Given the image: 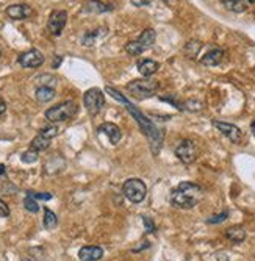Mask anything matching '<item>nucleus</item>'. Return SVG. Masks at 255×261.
Instances as JSON below:
<instances>
[{"label": "nucleus", "instance_id": "obj_1", "mask_svg": "<svg viewBox=\"0 0 255 261\" xmlns=\"http://www.w3.org/2000/svg\"><path fill=\"white\" fill-rule=\"evenodd\" d=\"M105 91H107V94H110V96H111L114 100H118V102H121V104L126 105L127 111L132 114L133 118L136 119L138 124H140V127H141V130H143V133L149 138L152 152H154V154H158L160 147H162V142H163V136H164L162 130H158L140 110H138L136 106H133L132 104H130V100H127L126 97H124L119 91H116L114 88H111V86H107Z\"/></svg>", "mask_w": 255, "mask_h": 261}, {"label": "nucleus", "instance_id": "obj_2", "mask_svg": "<svg viewBox=\"0 0 255 261\" xmlns=\"http://www.w3.org/2000/svg\"><path fill=\"white\" fill-rule=\"evenodd\" d=\"M203 197V191L199 185L193 182H182L171 192V205L179 209H191Z\"/></svg>", "mask_w": 255, "mask_h": 261}, {"label": "nucleus", "instance_id": "obj_3", "mask_svg": "<svg viewBox=\"0 0 255 261\" xmlns=\"http://www.w3.org/2000/svg\"><path fill=\"white\" fill-rule=\"evenodd\" d=\"M78 111V105L74 100H66V102H61L52 108L46 110V119L50 124H58V122H66L72 119Z\"/></svg>", "mask_w": 255, "mask_h": 261}, {"label": "nucleus", "instance_id": "obj_4", "mask_svg": "<svg viewBox=\"0 0 255 261\" xmlns=\"http://www.w3.org/2000/svg\"><path fill=\"white\" fill-rule=\"evenodd\" d=\"M160 88V83L157 80H152V78H138V80H132L128 85H127V91L132 94L133 97L144 100V99H150L155 96V92Z\"/></svg>", "mask_w": 255, "mask_h": 261}, {"label": "nucleus", "instance_id": "obj_5", "mask_svg": "<svg viewBox=\"0 0 255 261\" xmlns=\"http://www.w3.org/2000/svg\"><path fill=\"white\" fill-rule=\"evenodd\" d=\"M157 39V33L154 28H144L143 33L138 36L135 41H130L126 44V50L130 55H141L143 52H146L147 49H150L154 46V42Z\"/></svg>", "mask_w": 255, "mask_h": 261}, {"label": "nucleus", "instance_id": "obj_6", "mask_svg": "<svg viewBox=\"0 0 255 261\" xmlns=\"http://www.w3.org/2000/svg\"><path fill=\"white\" fill-rule=\"evenodd\" d=\"M122 192L132 204H141L147 194V186L141 178H128L124 182Z\"/></svg>", "mask_w": 255, "mask_h": 261}, {"label": "nucleus", "instance_id": "obj_7", "mask_svg": "<svg viewBox=\"0 0 255 261\" xmlns=\"http://www.w3.org/2000/svg\"><path fill=\"white\" fill-rule=\"evenodd\" d=\"M83 104L86 111H88L91 116H96L100 113V110L105 105V96L99 88H91L85 92L83 96Z\"/></svg>", "mask_w": 255, "mask_h": 261}, {"label": "nucleus", "instance_id": "obj_8", "mask_svg": "<svg viewBox=\"0 0 255 261\" xmlns=\"http://www.w3.org/2000/svg\"><path fill=\"white\" fill-rule=\"evenodd\" d=\"M176 157L180 159L182 163L191 164L198 158V146L193 139H183L179 142V146L176 147Z\"/></svg>", "mask_w": 255, "mask_h": 261}, {"label": "nucleus", "instance_id": "obj_9", "mask_svg": "<svg viewBox=\"0 0 255 261\" xmlns=\"http://www.w3.org/2000/svg\"><path fill=\"white\" fill-rule=\"evenodd\" d=\"M68 24V13L64 10H55L50 13L47 20V32L52 36H60Z\"/></svg>", "mask_w": 255, "mask_h": 261}, {"label": "nucleus", "instance_id": "obj_10", "mask_svg": "<svg viewBox=\"0 0 255 261\" xmlns=\"http://www.w3.org/2000/svg\"><path fill=\"white\" fill-rule=\"evenodd\" d=\"M18 63L25 69H36L44 64V55H42L39 50L32 49V50H27L24 53H20L18 56Z\"/></svg>", "mask_w": 255, "mask_h": 261}, {"label": "nucleus", "instance_id": "obj_11", "mask_svg": "<svg viewBox=\"0 0 255 261\" xmlns=\"http://www.w3.org/2000/svg\"><path fill=\"white\" fill-rule=\"evenodd\" d=\"M213 125H215L218 130H219V132H221L225 138H229L232 142L238 144L239 141H241L243 133H241V130H239L237 125L229 124V122H222V121H213Z\"/></svg>", "mask_w": 255, "mask_h": 261}, {"label": "nucleus", "instance_id": "obj_12", "mask_svg": "<svg viewBox=\"0 0 255 261\" xmlns=\"http://www.w3.org/2000/svg\"><path fill=\"white\" fill-rule=\"evenodd\" d=\"M5 13H6V16H8L10 19H13V20H25L33 14L32 8L27 3L10 5L8 8L5 10Z\"/></svg>", "mask_w": 255, "mask_h": 261}, {"label": "nucleus", "instance_id": "obj_13", "mask_svg": "<svg viewBox=\"0 0 255 261\" xmlns=\"http://www.w3.org/2000/svg\"><path fill=\"white\" fill-rule=\"evenodd\" d=\"M104 257V249L99 245H85L78 250L80 261H99Z\"/></svg>", "mask_w": 255, "mask_h": 261}, {"label": "nucleus", "instance_id": "obj_14", "mask_svg": "<svg viewBox=\"0 0 255 261\" xmlns=\"http://www.w3.org/2000/svg\"><path fill=\"white\" fill-rule=\"evenodd\" d=\"M99 132L100 133H105L111 144H118L121 141V138H122L121 128L116 125V124H113V122H105V124H102L99 127Z\"/></svg>", "mask_w": 255, "mask_h": 261}, {"label": "nucleus", "instance_id": "obj_15", "mask_svg": "<svg viewBox=\"0 0 255 261\" xmlns=\"http://www.w3.org/2000/svg\"><path fill=\"white\" fill-rule=\"evenodd\" d=\"M224 60V52L221 49H211L208 50V52L202 56V60L200 63L203 64V66H210V68H213V66H218V64H221V61Z\"/></svg>", "mask_w": 255, "mask_h": 261}, {"label": "nucleus", "instance_id": "obj_16", "mask_svg": "<svg viewBox=\"0 0 255 261\" xmlns=\"http://www.w3.org/2000/svg\"><path fill=\"white\" fill-rule=\"evenodd\" d=\"M136 68H138V72L143 75V77H152L155 74V72L160 69V64L157 63V61H154V60H140L138 61V64H136Z\"/></svg>", "mask_w": 255, "mask_h": 261}, {"label": "nucleus", "instance_id": "obj_17", "mask_svg": "<svg viewBox=\"0 0 255 261\" xmlns=\"http://www.w3.org/2000/svg\"><path fill=\"white\" fill-rule=\"evenodd\" d=\"M111 10H113L111 6L104 3L102 0H88V2L83 5V11L91 13V14H102V13H107Z\"/></svg>", "mask_w": 255, "mask_h": 261}, {"label": "nucleus", "instance_id": "obj_18", "mask_svg": "<svg viewBox=\"0 0 255 261\" xmlns=\"http://www.w3.org/2000/svg\"><path fill=\"white\" fill-rule=\"evenodd\" d=\"M224 235L229 241L235 243V244H241L246 239V230L239 226H233V227H229L227 230H225Z\"/></svg>", "mask_w": 255, "mask_h": 261}, {"label": "nucleus", "instance_id": "obj_19", "mask_svg": "<svg viewBox=\"0 0 255 261\" xmlns=\"http://www.w3.org/2000/svg\"><path fill=\"white\" fill-rule=\"evenodd\" d=\"M55 88H49V86H38L35 92V97L39 104H47L50 100L55 99Z\"/></svg>", "mask_w": 255, "mask_h": 261}, {"label": "nucleus", "instance_id": "obj_20", "mask_svg": "<svg viewBox=\"0 0 255 261\" xmlns=\"http://www.w3.org/2000/svg\"><path fill=\"white\" fill-rule=\"evenodd\" d=\"M225 10L233 13H243L247 10V0H221Z\"/></svg>", "mask_w": 255, "mask_h": 261}, {"label": "nucleus", "instance_id": "obj_21", "mask_svg": "<svg viewBox=\"0 0 255 261\" xmlns=\"http://www.w3.org/2000/svg\"><path fill=\"white\" fill-rule=\"evenodd\" d=\"M107 33V28H97V30H92L85 33V36L82 38V44L86 47H91L96 44V41L99 39V36H104Z\"/></svg>", "mask_w": 255, "mask_h": 261}, {"label": "nucleus", "instance_id": "obj_22", "mask_svg": "<svg viewBox=\"0 0 255 261\" xmlns=\"http://www.w3.org/2000/svg\"><path fill=\"white\" fill-rule=\"evenodd\" d=\"M42 226L46 230H54L58 226V217L52 209L44 208V219H42Z\"/></svg>", "mask_w": 255, "mask_h": 261}, {"label": "nucleus", "instance_id": "obj_23", "mask_svg": "<svg viewBox=\"0 0 255 261\" xmlns=\"http://www.w3.org/2000/svg\"><path fill=\"white\" fill-rule=\"evenodd\" d=\"M50 141H52V139H47V138L38 135L36 138H33V141L30 142V149H35V150H38V152L47 150L49 146H50Z\"/></svg>", "mask_w": 255, "mask_h": 261}, {"label": "nucleus", "instance_id": "obj_24", "mask_svg": "<svg viewBox=\"0 0 255 261\" xmlns=\"http://www.w3.org/2000/svg\"><path fill=\"white\" fill-rule=\"evenodd\" d=\"M58 83L56 77L50 75V74H42L39 77H36V85L38 86H49V88H55Z\"/></svg>", "mask_w": 255, "mask_h": 261}, {"label": "nucleus", "instance_id": "obj_25", "mask_svg": "<svg viewBox=\"0 0 255 261\" xmlns=\"http://www.w3.org/2000/svg\"><path fill=\"white\" fill-rule=\"evenodd\" d=\"M39 159V152L35 150V149H28L25 150L22 155H20V161L25 163V164H33Z\"/></svg>", "mask_w": 255, "mask_h": 261}, {"label": "nucleus", "instance_id": "obj_26", "mask_svg": "<svg viewBox=\"0 0 255 261\" xmlns=\"http://www.w3.org/2000/svg\"><path fill=\"white\" fill-rule=\"evenodd\" d=\"M160 100H163V102H167V104H172L174 106L177 108V110L183 111L185 110V104L180 102V100L177 99L176 94H171V96H164V97H160Z\"/></svg>", "mask_w": 255, "mask_h": 261}, {"label": "nucleus", "instance_id": "obj_27", "mask_svg": "<svg viewBox=\"0 0 255 261\" xmlns=\"http://www.w3.org/2000/svg\"><path fill=\"white\" fill-rule=\"evenodd\" d=\"M200 47H202V42L191 41V42H188V44L185 46V52L188 53V56H196V55L199 53Z\"/></svg>", "mask_w": 255, "mask_h": 261}, {"label": "nucleus", "instance_id": "obj_28", "mask_svg": "<svg viewBox=\"0 0 255 261\" xmlns=\"http://www.w3.org/2000/svg\"><path fill=\"white\" fill-rule=\"evenodd\" d=\"M24 208L27 209L28 213H33V214H36L39 211V205H38V202H36L35 199H32V197H27L24 199Z\"/></svg>", "mask_w": 255, "mask_h": 261}, {"label": "nucleus", "instance_id": "obj_29", "mask_svg": "<svg viewBox=\"0 0 255 261\" xmlns=\"http://www.w3.org/2000/svg\"><path fill=\"white\" fill-rule=\"evenodd\" d=\"M58 127L56 125H47V127H44V128H41L39 130V135L41 136H44V138H47V139H52V138H55L56 135H58Z\"/></svg>", "mask_w": 255, "mask_h": 261}, {"label": "nucleus", "instance_id": "obj_30", "mask_svg": "<svg viewBox=\"0 0 255 261\" xmlns=\"http://www.w3.org/2000/svg\"><path fill=\"white\" fill-rule=\"evenodd\" d=\"M27 195H28V197L35 199V200H50L54 197L50 192H32V191H28Z\"/></svg>", "mask_w": 255, "mask_h": 261}, {"label": "nucleus", "instance_id": "obj_31", "mask_svg": "<svg viewBox=\"0 0 255 261\" xmlns=\"http://www.w3.org/2000/svg\"><path fill=\"white\" fill-rule=\"evenodd\" d=\"M229 217V213L227 211H222L221 214H215V216H210L207 219V224H221L224 222L225 219Z\"/></svg>", "mask_w": 255, "mask_h": 261}, {"label": "nucleus", "instance_id": "obj_32", "mask_svg": "<svg viewBox=\"0 0 255 261\" xmlns=\"http://www.w3.org/2000/svg\"><path fill=\"white\" fill-rule=\"evenodd\" d=\"M185 110H189V111H200L202 110V104L199 102V100H186L185 102Z\"/></svg>", "mask_w": 255, "mask_h": 261}, {"label": "nucleus", "instance_id": "obj_33", "mask_svg": "<svg viewBox=\"0 0 255 261\" xmlns=\"http://www.w3.org/2000/svg\"><path fill=\"white\" fill-rule=\"evenodd\" d=\"M143 224H144V228H146V231L147 233H154L155 231V224H154V221L150 219V217H143Z\"/></svg>", "mask_w": 255, "mask_h": 261}, {"label": "nucleus", "instance_id": "obj_34", "mask_svg": "<svg viewBox=\"0 0 255 261\" xmlns=\"http://www.w3.org/2000/svg\"><path fill=\"white\" fill-rule=\"evenodd\" d=\"M0 217H10V208L2 199H0Z\"/></svg>", "mask_w": 255, "mask_h": 261}, {"label": "nucleus", "instance_id": "obj_35", "mask_svg": "<svg viewBox=\"0 0 255 261\" xmlns=\"http://www.w3.org/2000/svg\"><path fill=\"white\" fill-rule=\"evenodd\" d=\"M133 6H138V8H143V6H147L152 3V0H130Z\"/></svg>", "mask_w": 255, "mask_h": 261}, {"label": "nucleus", "instance_id": "obj_36", "mask_svg": "<svg viewBox=\"0 0 255 261\" xmlns=\"http://www.w3.org/2000/svg\"><path fill=\"white\" fill-rule=\"evenodd\" d=\"M140 244H141V245L135 247L133 252H140V250H143V249H149V247H150V243H149V241H143V243H140Z\"/></svg>", "mask_w": 255, "mask_h": 261}, {"label": "nucleus", "instance_id": "obj_37", "mask_svg": "<svg viewBox=\"0 0 255 261\" xmlns=\"http://www.w3.org/2000/svg\"><path fill=\"white\" fill-rule=\"evenodd\" d=\"M6 111V104H5V100L0 97V114H3Z\"/></svg>", "mask_w": 255, "mask_h": 261}, {"label": "nucleus", "instance_id": "obj_38", "mask_svg": "<svg viewBox=\"0 0 255 261\" xmlns=\"http://www.w3.org/2000/svg\"><path fill=\"white\" fill-rule=\"evenodd\" d=\"M60 63H61V56H56L55 60H54V64H52L54 69H56L58 66H60Z\"/></svg>", "mask_w": 255, "mask_h": 261}, {"label": "nucleus", "instance_id": "obj_39", "mask_svg": "<svg viewBox=\"0 0 255 261\" xmlns=\"http://www.w3.org/2000/svg\"><path fill=\"white\" fill-rule=\"evenodd\" d=\"M251 132L254 133V136H255V121L252 122V124H251Z\"/></svg>", "mask_w": 255, "mask_h": 261}, {"label": "nucleus", "instance_id": "obj_40", "mask_svg": "<svg viewBox=\"0 0 255 261\" xmlns=\"http://www.w3.org/2000/svg\"><path fill=\"white\" fill-rule=\"evenodd\" d=\"M3 174H5V166L0 164V175H3Z\"/></svg>", "mask_w": 255, "mask_h": 261}, {"label": "nucleus", "instance_id": "obj_41", "mask_svg": "<svg viewBox=\"0 0 255 261\" xmlns=\"http://www.w3.org/2000/svg\"><path fill=\"white\" fill-rule=\"evenodd\" d=\"M22 261H33V260H32V258H24Z\"/></svg>", "mask_w": 255, "mask_h": 261}, {"label": "nucleus", "instance_id": "obj_42", "mask_svg": "<svg viewBox=\"0 0 255 261\" xmlns=\"http://www.w3.org/2000/svg\"><path fill=\"white\" fill-rule=\"evenodd\" d=\"M0 56H2V52H0Z\"/></svg>", "mask_w": 255, "mask_h": 261}, {"label": "nucleus", "instance_id": "obj_43", "mask_svg": "<svg viewBox=\"0 0 255 261\" xmlns=\"http://www.w3.org/2000/svg\"><path fill=\"white\" fill-rule=\"evenodd\" d=\"M254 261H255V258H254Z\"/></svg>", "mask_w": 255, "mask_h": 261}]
</instances>
